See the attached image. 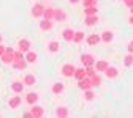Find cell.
<instances>
[{
    "label": "cell",
    "mask_w": 133,
    "mask_h": 118,
    "mask_svg": "<svg viewBox=\"0 0 133 118\" xmlns=\"http://www.w3.org/2000/svg\"><path fill=\"white\" fill-rule=\"evenodd\" d=\"M75 66L71 65V63H65L63 66H62V76L63 77H73L75 76Z\"/></svg>",
    "instance_id": "1"
},
{
    "label": "cell",
    "mask_w": 133,
    "mask_h": 118,
    "mask_svg": "<svg viewBox=\"0 0 133 118\" xmlns=\"http://www.w3.org/2000/svg\"><path fill=\"white\" fill-rule=\"evenodd\" d=\"M13 52L14 50L11 47H5V52L0 55V60H2L3 63H11L13 61Z\"/></svg>",
    "instance_id": "2"
},
{
    "label": "cell",
    "mask_w": 133,
    "mask_h": 118,
    "mask_svg": "<svg viewBox=\"0 0 133 118\" xmlns=\"http://www.w3.org/2000/svg\"><path fill=\"white\" fill-rule=\"evenodd\" d=\"M43 11H44V6L41 3H37V5H33L32 6V16L33 18H43Z\"/></svg>",
    "instance_id": "3"
},
{
    "label": "cell",
    "mask_w": 133,
    "mask_h": 118,
    "mask_svg": "<svg viewBox=\"0 0 133 118\" xmlns=\"http://www.w3.org/2000/svg\"><path fill=\"white\" fill-rule=\"evenodd\" d=\"M30 115H32V116H35V118H40V116H43V115H44V109H43L41 106L33 104V106H32V109H30Z\"/></svg>",
    "instance_id": "4"
},
{
    "label": "cell",
    "mask_w": 133,
    "mask_h": 118,
    "mask_svg": "<svg viewBox=\"0 0 133 118\" xmlns=\"http://www.w3.org/2000/svg\"><path fill=\"white\" fill-rule=\"evenodd\" d=\"M78 87L81 88V90H89V88H92V82H90V77H84V79H81V80H78Z\"/></svg>",
    "instance_id": "5"
},
{
    "label": "cell",
    "mask_w": 133,
    "mask_h": 118,
    "mask_svg": "<svg viewBox=\"0 0 133 118\" xmlns=\"http://www.w3.org/2000/svg\"><path fill=\"white\" fill-rule=\"evenodd\" d=\"M11 65H13V68H16V69H25L27 61H25V58H13Z\"/></svg>",
    "instance_id": "6"
},
{
    "label": "cell",
    "mask_w": 133,
    "mask_h": 118,
    "mask_svg": "<svg viewBox=\"0 0 133 118\" xmlns=\"http://www.w3.org/2000/svg\"><path fill=\"white\" fill-rule=\"evenodd\" d=\"M18 46H19V50H21V52H24V54L30 50V41H29L27 38L19 40V41H18Z\"/></svg>",
    "instance_id": "7"
},
{
    "label": "cell",
    "mask_w": 133,
    "mask_h": 118,
    "mask_svg": "<svg viewBox=\"0 0 133 118\" xmlns=\"http://www.w3.org/2000/svg\"><path fill=\"white\" fill-rule=\"evenodd\" d=\"M52 19H56L59 22H63L66 19V13L63 10H60V8H54V18Z\"/></svg>",
    "instance_id": "8"
},
{
    "label": "cell",
    "mask_w": 133,
    "mask_h": 118,
    "mask_svg": "<svg viewBox=\"0 0 133 118\" xmlns=\"http://www.w3.org/2000/svg\"><path fill=\"white\" fill-rule=\"evenodd\" d=\"M11 90L16 93V95H21L24 91V82H19V80H14L11 83Z\"/></svg>",
    "instance_id": "9"
},
{
    "label": "cell",
    "mask_w": 133,
    "mask_h": 118,
    "mask_svg": "<svg viewBox=\"0 0 133 118\" xmlns=\"http://www.w3.org/2000/svg\"><path fill=\"white\" fill-rule=\"evenodd\" d=\"M21 103H22V99H21V96H13L10 101H8V107L10 109H18L19 106H21Z\"/></svg>",
    "instance_id": "10"
},
{
    "label": "cell",
    "mask_w": 133,
    "mask_h": 118,
    "mask_svg": "<svg viewBox=\"0 0 133 118\" xmlns=\"http://www.w3.org/2000/svg\"><path fill=\"white\" fill-rule=\"evenodd\" d=\"M81 61H82V65H84V68L95 63V61H94V57H92L90 54H82V55H81Z\"/></svg>",
    "instance_id": "11"
},
{
    "label": "cell",
    "mask_w": 133,
    "mask_h": 118,
    "mask_svg": "<svg viewBox=\"0 0 133 118\" xmlns=\"http://www.w3.org/2000/svg\"><path fill=\"white\" fill-rule=\"evenodd\" d=\"M86 41H87V44H89V46H97L100 41H102V38H100L97 33H92V35H89V36H87V40H86Z\"/></svg>",
    "instance_id": "12"
},
{
    "label": "cell",
    "mask_w": 133,
    "mask_h": 118,
    "mask_svg": "<svg viewBox=\"0 0 133 118\" xmlns=\"http://www.w3.org/2000/svg\"><path fill=\"white\" fill-rule=\"evenodd\" d=\"M105 74H106L108 79H116V77L119 76V71L116 69V68H112V66H108V68L105 69Z\"/></svg>",
    "instance_id": "13"
},
{
    "label": "cell",
    "mask_w": 133,
    "mask_h": 118,
    "mask_svg": "<svg viewBox=\"0 0 133 118\" xmlns=\"http://www.w3.org/2000/svg\"><path fill=\"white\" fill-rule=\"evenodd\" d=\"M22 82H24V85H35V83H37V77L33 74H25Z\"/></svg>",
    "instance_id": "14"
},
{
    "label": "cell",
    "mask_w": 133,
    "mask_h": 118,
    "mask_svg": "<svg viewBox=\"0 0 133 118\" xmlns=\"http://www.w3.org/2000/svg\"><path fill=\"white\" fill-rule=\"evenodd\" d=\"M73 35H75V32H73L71 28H65V30L62 32V38H63L65 41H73Z\"/></svg>",
    "instance_id": "15"
},
{
    "label": "cell",
    "mask_w": 133,
    "mask_h": 118,
    "mask_svg": "<svg viewBox=\"0 0 133 118\" xmlns=\"http://www.w3.org/2000/svg\"><path fill=\"white\" fill-rule=\"evenodd\" d=\"M59 49H60V44L57 41H49V44H48V50H49V52L56 54V52H59Z\"/></svg>",
    "instance_id": "16"
},
{
    "label": "cell",
    "mask_w": 133,
    "mask_h": 118,
    "mask_svg": "<svg viewBox=\"0 0 133 118\" xmlns=\"http://www.w3.org/2000/svg\"><path fill=\"white\" fill-rule=\"evenodd\" d=\"M40 28H41L43 32L51 30V28H52V21H49V19H44V21H41V22H40Z\"/></svg>",
    "instance_id": "17"
},
{
    "label": "cell",
    "mask_w": 133,
    "mask_h": 118,
    "mask_svg": "<svg viewBox=\"0 0 133 118\" xmlns=\"http://www.w3.org/2000/svg\"><path fill=\"white\" fill-rule=\"evenodd\" d=\"M24 58H25L27 63H35V61H37V54H35V52H32V50H29V52H25Z\"/></svg>",
    "instance_id": "18"
},
{
    "label": "cell",
    "mask_w": 133,
    "mask_h": 118,
    "mask_svg": "<svg viewBox=\"0 0 133 118\" xmlns=\"http://www.w3.org/2000/svg\"><path fill=\"white\" fill-rule=\"evenodd\" d=\"M25 101H27L30 106L37 104V101H38V95H37V93H29V95L25 96Z\"/></svg>",
    "instance_id": "19"
},
{
    "label": "cell",
    "mask_w": 133,
    "mask_h": 118,
    "mask_svg": "<svg viewBox=\"0 0 133 118\" xmlns=\"http://www.w3.org/2000/svg\"><path fill=\"white\" fill-rule=\"evenodd\" d=\"M51 91H52L54 95H60V93L63 91V83H62V82H56L54 85H52V88H51Z\"/></svg>",
    "instance_id": "20"
},
{
    "label": "cell",
    "mask_w": 133,
    "mask_h": 118,
    "mask_svg": "<svg viewBox=\"0 0 133 118\" xmlns=\"http://www.w3.org/2000/svg\"><path fill=\"white\" fill-rule=\"evenodd\" d=\"M108 61H105V60H100V61H97V65H95V71H103L105 73V69L108 68Z\"/></svg>",
    "instance_id": "21"
},
{
    "label": "cell",
    "mask_w": 133,
    "mask_h": 118,
    "mask_svg": "<svg viewBox=\"0 0 133 118\" xmlns=\"http://www.w3.org/2000/svg\"><path fill=\"white\" fill-rule=\"evenodd\" d=\"M98 22V16L97 14H89V16H86V24L87 25H95Z\"/></svg>",
    "instance_id": "22"
},
{
    "label": "cell",
    "mask_w": 133,
    "mask_h": 118,
    "mask_svg": "<svg viewBox=\"0 0 133 118\" xmlns=\"http://www.w3.org/2000/svg\"><path fill=\"white\" fill-rule=\"evenodd\" d=\"M112 38H114V35H112V32H111V30L103 32V35H102V41H105V43H111V41H112Z\"/></svg>",
    "instance_id": "23"
},
{
    "label": "cell",
    "mask_w": 133,
    "mask_h": 118,
    "mask_svg": "<svg viewBox=\"0 0 133 118\" xmlns=\"http://www.w3.org/2000/svg\"><path fill=\"white\" fill-rule=\"evenodd\" d=\"M43 18H44V19H49V21H52V18H54V8H44V11H43Z\"/></svg>",
    "instance_id": "24"
},
{
    "label": "cell",
    "mask_w": 133,
    "mask_h": 118,
    "mask_svg": "<svg viewBox=\"0 0 133 118\" xmlns=\"http://www.w3.org/2000/svg\"><path fill=\"white\" fill-rule=\"evenodd\" d=\"M73 77H76L78 80L84 79L86 77V68H78V69H75V76Z\"/></svg>",
    "instance_id": "25"
},
{
    "label": "cell",
    "mask_w": 133,
    "mask_h": 118,
    "mask_svg": "<svg viewBox=\"0 0 133 118\" xmlns=\"http://www.w3.org/2000/svg\"><path fill=\"white\" fill-rule=\"evenodd\" d=\"M97 11H98L97 5H89V6H84V14H86V16H89V14H97Z\"/></svg>",
    "instance_id": "26"
},
{
    "label": "cell",
    "mask_w": 133,
    "mask_h": 118,
    "mask_svg": "<svg viewBox=\"0 0 133 118\" xmlns=\"http://www.w3.org/2000/svg\"><path fill=\"white\" fill-rule=\"evenodd\" d=\"M68 109L66 107H57V110H56V116H62V118H65V116H68Z\"/></svg>",
    "instance_id": "27"
},
{
    "label": "cell",
    "mask_w": 133,
    "mask_h": 118,
    "mask_svg": "<svg viewBox=\"0 0 133 118\" xmlns=\"http://www.w3.org/2000/svg\"><path fill=\"white\" fill-rule=\"evenodd\" d=\"M90 82H92V87H98L100 83H102V77L94 74V76H90Z\"/></svg>",
    "instance_id": "28"
},
{
    "label": "cell",
    "mask_w": 133,
    "mask_h": 118,
    "mask_svg": "<svg viewBox=\"0 0 133 118\" xmlns=\"http://www.w3.org/2000/svg\"><path fill=\"white\" fill-rule=\"evenodd\" d=\"M82 40H84V33H82V32H75L73 41H75V43H81Z\"/></svg>",
    "instance_id": "29"
},
{
    "label": "cell",
    "mask_w": 133,
    "mask_h": 118,
    "mask_svg": "<svg viewBox=\"0 0 133 118\" xmlns=\"http://www.w3.org/2000/svg\"><path fill=\"white\" fill-rule=\"evenodd\" d=\"M86 93H84V98H86V101H92L94 98H95V95H94V91H90V88L89 90H84Z\"/></svg>",
    "instance_id": "30"
},
{
    "label": "cell",
    "mask_w": 133,
    "mask_h": 118,
    "mask_svg": "<svg viewBox=\"0 0 133 118\" xmlns=\"http://www.w3.org/2000/svg\"><path fill=\"white\" fill-rule=\"evenodd\" d=\"M94 74H95V68H94V65L86 66V76H87V77H90V76H94Z\"/></svg>",
    "instance_id": "31"
},
{
    "label": "cell",
    "mask_w": 133,
    "mask_h": 118,
    "mask_svg": "<svg viewBox=\"0 0 133 118\" xmlns=\"http://www.w3.org/2000/svg\"><path fill=\"white\" fill-rule=\"evenodd\" d=\"M124 65H125V66H131V65H133V55H131V54H128V55L125 57Z\"/></svg>",
    "instance_id": "32"
},
{
    "label": "cell",
    "mask_w": 133,
    "mask_h": 118,
    "mask_svg": "<svg viewBox=\"0 0 133 118\" xmlns=\"http://www.w3.org/2000/svg\"><path fill=\"white\" fill-rule=\"evenodd\" d=\"M82 5L89 6V5H98V0H82Z\"/></svg>",
    "instance_id": "33"
},
{
    "label": "cell",
    "mask_w": 133,
    "mask_h": 118,
    "mask_svg": "<svg viewBox=\"0 0 133 118\" xmlns=\"http://www.w3.org/2000/svg\"><path fill=\"white\" fill-rule=\"evenodd\" d=\"M128 52H130V54H133V41H130V43H128Z\"/></svg>",
    "instance_id": "34"
},
{
    "label": "cell",
    "mask_w": 133,
    "mask_h": 118,
    "mask_svg": "<svg viewBox=\"0 0 133 118\" xmlns=\"http://www.w3.org/2000/svg\"><path fill=\"white\" fill-rule=\"evenodd\" d=\"M124 2H125V5H127L128 8H130V6L133 5V0H124Z\"/></svg>",
    "instance_id": "35"
},
{
    "label": "cell",
    "mask_w": 133,
    "mask_h": 118,
    "mask_svg": "<svg viewBox=\"0 0 133 118\" xmlns=\"http://www.w3.org/2000/svg\"><path fill=\"white\" fill-rule=\"evenodd\" d=\"M3 52H5V46H3L2 43H0V55H2Z\"/></svg>",
    "instance_id": "36"
},
{
    "label": "cell",
    "mask_w": 133,
    "mask_h": 118,
    "mask_svg": "<svg viewBox=\"0 0 133 118\" xmlns=\"http://www.w3.org/2000/svg\"><path fill=\"white\" fill-rule=\"evenodd\" d=\"M70 3H78V2H81V0H68Z\"/></svg>",
    "instance_id": "37"
},
{
    "label": "cell",
    "mask_w": 133,
    "mask_h": 118,
    "mask_svg": "<svg viewBox=\"0 0 133 118\" xmlns=\"http://www.w3.org/2000/svg\"><path fill=\"white\" fill-rule=\"evenodd\" d=\"M128 21H130V24H131V25H133V14H131V16H130V19H128Z\"/></svg>",
    "instance_id": "38"
},
{
    "label": "cell",
    "mask_w": 133,
    "mask_h": 118,
    "mask_svg": "<svg viewBox=\"0 0 133 118\" xmlns=\"http://www.w3.org/2000/svg\"><path fill=\"white\" fill-rule=\"evenodd\" d=\"M130 13H131V14H133V5H131V6H130Z\"/></svg>",
    "instance_id": "39"
},
{
    "label": "cell",
    "mask_w": 133,
    "mask_h": 118,
    "mask_svg": "<svg viewBox=\"0 0 133 118\" xmlns=\"http://www.w3.org/2000/svg\"><path fill=\"white\" fill-rule=\"evenodd\" d=\"M2 40H3V38H2V35H0V43H2Z\"/></svg>",
    "instance_id": "40"
}]
</instances>
